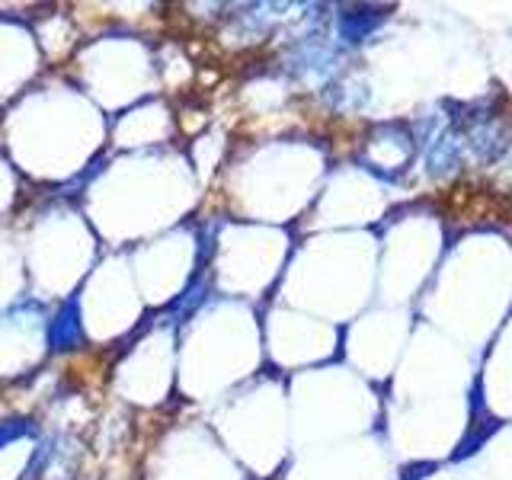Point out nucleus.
<instances>
[{"label":"nucleus","mask_w":512,"mask_h":480,"mask_svg":"<svg viewBox=\"0 0 512 480\" xmlns=\"http://www.w3.org/2000/svg\"><path fill=\"white\" fill-rule=\"evenodd\" d=\"M39 432L32 416H0V448H10L23 439H32Z\"/></svg>","instance_id":"nucleus-2"},{"label":"nucleus","mask_w":512,"mask_h":480,"mask_svg":"<svg viewBox=\"0 0 512 480\" xmlns=\"http://www.w3.org/2000/svg\"><path fill=\"white\" fill-rule=\"evenodd\" d=\"M45 343L52 352H71L84 343V317H80V295L64 298L45 327Z\"/></svg>","instance_id":"nucleus-1"}]
</instances>
